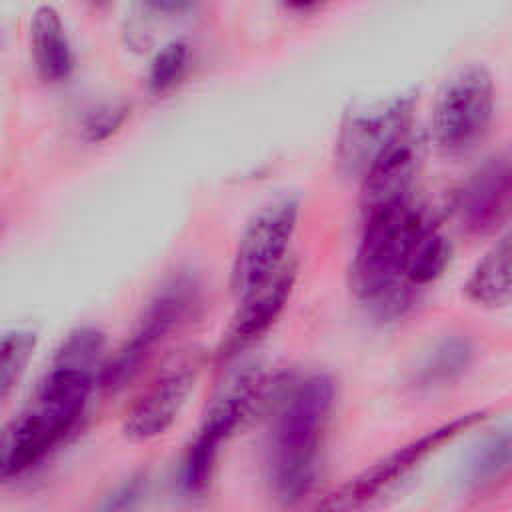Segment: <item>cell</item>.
<instances>
[{
	"instance_id": "obj_1",
	"label": "cell",
	"mask_w": 512,
	"mask_h": 512,
	"mask_svg": "<svg viewBox=\"0 0 512 512\" xmlns=\"http://www.w3.org/2000/svg\"><path fill=\"white\" fill-rule=\"evenodd\" d=\"M450 260L438 222L412 198L364 214L352 290L378 318L400 316Z\"/></svg>"
},
{
	"instance_id": "obj_2",
	"label": "cell",
	"mask_w": 512,
	"mask_h": 512,
	"mask_svg": "<svg viewBox=\"0 0 512 512\" xmlns=\"http://www.w3.org/2000/svg\"><path fill=\"white\" fill-rule=\"evenodd\" d=\"M102 356L104 334L96 328H76L62 340L28 404L2 432L4 482L32 472L76 428L96 382L100 384Z\"/></svg>"
},
{
	"instance_id": "obj_3",
	"label": "cell",
	"mask_w": 512,
	"mask_h": 512,
	"mask_svg": "<svg viewBox=\"0 0 512 512\" xmlns=\"http://www.w3.org/2000/svg\"><path fill=\"white\" fill-rule=\"evenodd\" d=\"M334 404V382L308 374L282 384L264 442V478L284 506L298 504L314 486L322 434Z\"/></svg>"
},
{
	"instance_id": "obj_4",
	"label": "cell",
	"mask_w": 512,
	"mask_h": 512,
	"mask_svg": "<svg viewBox=\"0 0 512 512\" xmlns=\"http://www.w3.org/2000/svg\"><path fill=\"white\" fill-rule=\"evenodd\" d=\"M264 384L260 368L246 366L212 398L180 466V484L188 494H200L210 484L222 446L244 422L254 402L262 398Z\"/></svg>"
},
{
	"instance_id": "obj_5",
	"label": "cell",
	"mask_w": 512,
	"mask_h": 512,
	"mask_svg": "<svg viewBox=\"0 0 512 512\" xmlns=\"http://www.w3.org/2000/svg\"><path fill=\"white\" fill-rule=\"evenodd\" d=\"M480 418L482 414H466L428 430L328 492L310 512H370L426 456L474 426Z\"/></svg>"
},
{
	"instance_id": "obj_6",
	"label": "cell",
	"mask_w": 512,
	"mask_h": 512,
	"mask_svg": "<svg viewBox=\"0 0 512 512\" xmlns=\"http://www.w3.org/2000/svg\"><path fill=\"white\" fill-rule=\"evenodd\" d=\"M196 300L198 290L190 278L178 276L164 284L148 302L130 338H126L116 354L104 362L100 386L116 390L128 384L170 338V334L186 322Z\"/></svg>"
},
{
	"instance_id": "obj_7",
	"label": "cell",
	"mask_w": 512,
	"mask_h": 512,
	"mask_svg": "<svg viewBox=\"0 0 512 512\" xmlns=\"http://www.w3.org/2000/svg\"><path fill=\"white\" fill-rule=\"evenodd\" d=\"M298 222V202L282 196L260 206L246 222L230 268V290L242 298L288 260L286 250Z\"/></svg>"
},
{
	"instance_id": "obj_8",
	"label": "cell",
	"mask_w": 512,
	"mask_h": 512,
	"mask_svg": "<svg viewBox=\"0 0 512 512\" xmlns=\"http://www.w3.org/2000/svg\"><path fill=\"white\" fill-rule=\"evenodd\" d=\"M494 114V84L484 68L456 72L438 92L432 112L436 144L450 154L474 148L486 134Z\"/></svg>"
},
{
	"instance_id": "obj_9",
	"label": "cell",
	"mask_w": 512,
	"mask_h": 512,
	"mask_svg": "<svg viewBox=\"0 0 512 512\" xmlns=\"http://www.w3.org/2000/svg\"><path fill=\"white\" fill-rule=\"evenodd\" d=\"M198 358L180 356L134 398L122 418V432L132 442L164 434L180 416L198 380Z\"/></svg>"
},
{
	"instance_id": "obj_10",
	"label": "cell",
	"mask_w": 512,
	"mask_h": 512,
	"mask_svg": "<svg viewBox=\"0 0 512 512\" xmlns=\"http://www.w3.org/2000/svg\"><path fill=\"white\" fill-rule=\"evenodd\" d=\"M410 100L396 98L368 106L348 116L342 124L336 156L346 172L360 174L396 140L410 132Z\"/></svg>"
},
{
	"instance_id": "obj_11",
	"label": "cell",
	"mask_w": 512,
	"mask_h": 512,
	"mask_svg": "<svg viewBox=\"0 0 512 512\" xmlns=\"http://www.w3.org/2000/svg\"><path fill=\"white\" fill-rule=\"evenodd\" d=\"M296 280V264L288 260L268 280L238 298V308L222 336L218 358L232 360L258 342L286 306Z\"/></svg>"
},
{
	"instance_id": "obj_12",
	"label": "cell",
	"mask_w": 512,
	"mask_h": 512,
	"mask_svg": "<svg viewBox=\"0 0 512 512\" xmlns=\"http://www.w3.org/2000/svg\"><path fill=\"white\" fill-rule=\"evenodd\" d=\"M456 212L472 232H486L512 212V156L494 158L474 172L456 196Z\"/></svg>"
},
{
	"instance_id": "obj_13",
	"label": "cell",
	"mask_w": 512,
	"mask_h": 512,
	"mask_svg": "<svg viewBox=\"0 0 512 512\" xmlns=\"http://www.w3.org/2000/svg\"><path fill=\"white\" fill-rule=\"evenodd\" d=\"M416 146L412 132L388 146L362 176V214L412 198Z\"/></svg>"
},
{
	"instance_id": "obj_14",
	"label": "cell",
	"mask_w": 512,
	"mask_h": 512,
	"mask_svg": "<svg viewBox=\"0 0 512 512\" xmlns=\"http://www.w3.org/2000/svg\"><path fill=\"white\" fill-rule=\"evenodd\" d=\"M30 44L38 74L48 82L64 80L72 68V50L58 10L40 4L30 18Z\"/></svg>"
},
{
	"instance_id": "obj_15",
	"label": "cell",
	"mask_w": 512,
	"mask_h": 512,
	"mask_svg": "<svg viewBox=\"0 0 512 512\" xmlns=\"http://www.w3.org/2000/svg\"><path fill=\"white\" fill-rule=\"evenodd\" d=\"M466 294L482 306H502L512 302V230H508L476 264Z\"/></svg>"
},
{
	"instance_id": "obj_16",
	"label": "cell",
	"mask_w": 512,
	"mask_h": 512,
	"mask_svg": "<svg viewBox=\"0 0 512 512\" xmlns=\"http://www.w3.org/2000/svg\"><path fill=\"white\" fill-rule=\"evenodd\" d=\"M512 470V428L500 430L486 438L468 462V482L488 486Z\"/></svg>"
},
{
	"instance_id": "obj_17",
	"label": "cell",
	"mask_w": 512,
	"mask_h": 512,
	"mask_svg": "<svg viewBox=\"0 0 512 512\" xmlns=\"http://www.w3.org/2000/svg\"><path fill=\"white\" fill-rule=\"evenodd\" d=\"M472 356L470 344L464 338H448L434 348L418 372L422 386H442L464 372Z\"/></svg>"
},
{
	"instance_id": "obj_18",
	"label": "cell",
	"mask_w": 512,
	"mask_h": 512,
	"mask_svg": "<svg viewBox=\"0 0 512 512\" xmlns=\"http://www.w3.org/2000/svg\"><path fill=\"white\" fill-rule=\"evenodd\" d=\"M36 348V334L32 330L14 328L2 336L0 344V396L6 400L12 388L18 384L30 356Z\"/></svg>"
},
{
	"instance_id": "obj_19",
	"label": "cell",
	"mask_w": 512,
	"mask_h": 512,
	"mask_svg": "<svg viewBox=\"0 0 512 512\" xmlns=\"http://www.w3.org/2000/svg\"><path fill=\"white\" fill-rule=\"evenodd\" d=\"M188 62V46L182 40L166 42L152 58L148 68V84L152 90L162 92L174 86Z\"/></svg>"
},
{
	"instance_id": "obj_20",
	"label": "cell",
	"mask_w": 512,
	"mask_h": 512,
	"mask_svg": "<svg viewBox=\"0 0 512 512\" xmlns=\"http://www.w3.org/2000/svg\"><path fill=\"white\" fill-rule=\"evenodd\" d=\"M124 118H126V106L122 104H106L96 108L86 116V122H84L86 138L92 142H98L110 136L122 124Z\"/></svg>"
},
{
	"instance_id": "obj_21",
	"label": "cell",
	"mask_w": 512,
	"mask_h": 512,
	"mask_svg": "<svg viewBox=\"0 0 512 512\" xmlns=\"http://www.w3.org/2000/svg\"><path fill=\"white\" fill-rule=\"evenodd\" d=\"M142 496H144L142 478H130L128 482L120 484L110 496H106L98 512H132Z\"/></svg>"
}]
</instances>
